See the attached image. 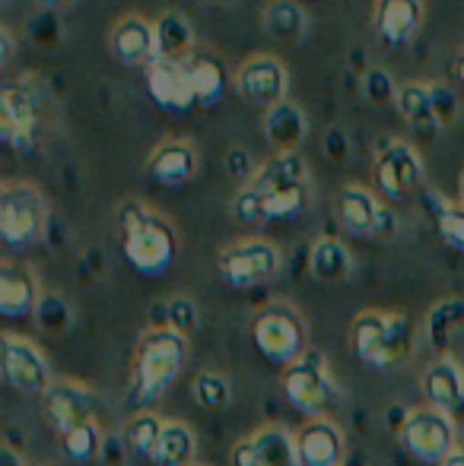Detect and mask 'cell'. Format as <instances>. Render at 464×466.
<instances>
[{"instance_id": "1", "label": "cell", "mask_w": 464, "mask_h": 466, "mask_svg": "<svg viewBox=\"0 0 464 466\" xmlns=\"http://www.w3.org/2000/svg\"><path fill=\"white\" fill-rule=\"evenodd\" d=\"M312 203V172L299 153H273L261 162L254 178L232 197V216L239 222H286L296 219Z\"/></svg>"}, {"instance_id": "2", "label": "cell", "mask_w": 464, "mask_h": 466, "mask_svg": "<svg viewBox=\"0 0 464 466\" xmlns=\"http://www.w3.org/2000/svg\"><path fill=\"white\" fill-rule=\"evenodd\" d=\"M188 362V337L172 327H150L134 350L130 365V390L128 406L134 412L153 410L166 390L175 384Z\"/></svg>"}, {"instance_id": "3", "label": "cell", "mask_w": 464, "mask_h": 466, "mask_svg": "<svg viewBox=\"0 0 464 466\" xmlns=\"http://www.w3.org/2000/svg\"><path fill=\"white\" fill-rule=\"evenodd\" d=\"M118 235L124 258L140 277H162L179 254L175 226L143 200H124L118 207Z\"/></svg>"}, {"instance_id": "4", "label": "cell", "mask_w": 464, "mask_h": 466, "mask_svg": "<svg viewBox=\"0 0 464 466\" xmlns=\"http://www.w3.org/2000/svg\"><path fill=\"white\" fill-rule=\"evenodd\" d=\"M417 324L404 311L366 308L350 320V352L376 371H395L414 356Z\"/></svg>"}, {"instance_id": "5", "label": "cell", "mask_w": 464, "mask_h": 466, "mask_svg": "<svg viewBox=\"0 0 464 466\" xmlns=\"http://www.w3.org/2000/svg\"><path fill=\"white\" fill-rule=\"evenodd\" d=\"M252 343L271 365H293L309 352V324L290 301H267L252 320Z\"/></svg>"}, {"instance_id": "6", "label": "cell", "mask_w": 464, "mask_h": 466, "mask_svg": "<svg viewBox=\"0 0 464 466\" xmlns=\"http://www.w3.org/2000/svg\"><path fill=\"white\" fill-rule=\"evenodd\" d=\"M51 209L45 194L29 181H6L0 187V238L10 248H32L48 232Z\"/></svg>"}, {"instance_id": "7", "label": "cell", "mask_w": 464, "mask_h": 466, "mask_svg": "<svg viewBox=\"0 0 464 466\" xmlns=\"http://www.w3.org/2000/svg\"><path fill=\"white\" fill-rule=\"evenodd\" d=\"M404 451L427 466H442L459 451V422L436 406H414L397 429Z\"/></svg>"}, {"instance_id": "8", "label": "cell", "mask_w": 464, "mask_h": 466, "mask_svg": "<svg viewBox=\"0 0 464 466\" xmlns=\"http://www.w3.org/2000/svg\"><path fill=\"white\" fill-rule=\"evenodd\" d=\"M280 384H284V397L299 412H305V419L325 416L341 400V387H337L335 374H331L328 359L315 350H309L303 359L286 365Z\"/></svg>"}, {"instance_id": "9", "label": "cell", "mask_w": 464, "mask_h": 466, "mask_svg": "<svg viewBox=\"0 0 464 466\" xmlns=\"http://www.w3.org/2000/svg\"><path fill=\"white\" fill-rule=\"evenodd\" d=\"M217 270L230 289L267 286L284 270V254L267 238H239L217 254Z\"/></svg>"}, {"instance_id": "10", "label": "cell", "mask_w": 464, "mask_h": 466, "mask_svg": "<svg viewBox=\"0 0 464 466\" xmlns=\"http://www.w3.org/2000/svg\"><path fill=\"white\" fill-rule=\"evenodd\" d=\"M372 181L388 200H407L423 190V159L410 143L382 140L372 162Z\"/></svg>"}, {"instance_id": "11", "label": "cell", "mask_w": 464, "mask_h": 466, "mask_svg": "<svg viewBox=\"0 0 464 466\" xmlns=\"http://www.w3.org/2000/svg\"><path fill=\"white\" fill-rule=\"evenodd\" d=\"M38 93L32 83L13 80L0 89V140L16 153H29L36 147V130H38Z\"/></svg>"}, {"instance_id": "12", "label": "cell", "mask_w": 464, "mask_h": 466, "mask_svg": "<svg viewBox=\"0 0 464 466\" xmlns=\"http://www.w3.org/2000/svg\"><path fill=\"white\" fill-rule=\"evenodd\" d=\"M42 410L48 425L57 435H67L77 425L99 422L102 400L96 397L93 387L77 384V380H51L48 390L42 393Z\"/></svg>"}, {"instance_id": "13", "label": "cell", "mask_w": 464, "mask_h": 466, "mask_svg": "<svg viewBox=\"0 0 464 466\" xmlns=\"http://www.w3.org/2000/svg\"><path fill=\"white\" fill-rule=\"evenodd\" d=\"M286 86H290V74H286V64L277 55H252L239 64L235 70V89L254 108H273L277 102L286 98Z\"/></svg>"}, {"instance_id": "14", "label": "cell", "mask_w": 464, "mask_h": 466, "mask_svg": "<svg viewBox=\"0 0 464 466\" xmlns=\"http://www.w3.org/2000/svg\"><path fill=\"white\" fill-rule=\"evenodd\" d=\"M4 380L23 397H42L51 384L45 352L19 333H4Z\"/></svg>"}, {"instance_id": "15", "label": "cell", "mask_w": 464, "mask_h": 466, "mask_svg": "<svg viewBox=\"0 0 464 466\" xmlns=\"http://www.w3.org/2000/svg\"><path fill=\"white\" fill-rule=\"evenodd\" d=\"M232 466H299L296 435L284 425H264L235 444Z\"/></svg>"}, {"instance_id": "16", "label": "cell", "mask_w": 464, "mask_h": 466, "mask_svg": "<svg viewBox=\"0 0 464 466\" xmlns=\"http://www.w3.org/2000/svg\"><path fill=\"white\" fill-rule=\"evenodd\" d=\"M299 466H344L347 461V435L328 416H312L296 431Z\"/></svg>"}, {"instance_id": "17", "label": "cell", "mask_w": 464, "mask_h": 466, "mask_svg": "<svg viewBox=\"0 0 464 466\" xmlns=\"http://www.w3.org/2000/svg\"><path fill=\"white\" fill-rule=\"evenodd\" d=\"M423 19H427L423 0H376L372 29H376L382 45H388V48H404V45H410L420 35Z\"/></svg>"}, {"instance_id": "18", "label": "cell", "mask_w": 464, "mask_h": 466, "mask_svg": "<svg viewBox=\"0 0 464 466\" xmlns=\"http://www.w3.org/2000/svg\"><path fill=\"white\" fill-rule=\"evenodd\" d=\"M420 387L429 406L452 416L459 425L464 422V369L452 356H439L436 362H429L423 369Z\"/></svg>"}, {"instance_id": "19", "label": "cell", "mask_w": 464, "mask_h": 466, "mask_svg": "<svg viewBox=\"0 0 464 466\" xmlns=\"http://www.w3.org/2000/svg\"><path fill=\"white\" fill-rule=\"evenodd\" d=\"M147 74V93L160 108L166 111H191L194 93L191 80H188L185 61H169V57H156L153 64L143 67Z\"/></svg>"}, {"instance_id": "20", "label": "cell", "mask_w": 464, "mask_h": 466, "mask_svg": "<svg viewBox=\"0 0 464 466\" xmlns=\"http://www.w3.org/2000/svg\"><path fill=\"white\" fill-rule=\"evenodd\" d=\"M108 48L124 67H147L156 61V29L137 13H128L108 32Z\"/></svg>"}, {"instance_id": "21", "label": "cell", "mask_w": 464, "mask_h": 466, "mask_svg": "<svg viewBox=\"0 0 464 466\" xmlns=\"http://www.w3.org/2000/svg\"><path fill=\"white\" fill-rule=\"evenodd\" d=\"M147 172L162 187H181L198 175V149L185 137H169L150 153Z\"/></svg>"}, {"instance_id": "22", "label": "cell", "mask_w": 464, "mask_h": 466, "mask_svg": "<svg viewBox=\"0 0 464 466\" xmlns=\"http://www.w3.org/2000/svg\"><path fill=\"white\" fill-rule=\"evenodd\" d=\"M38 277L29 264L6 258L0 264V314L4 318H23V314H36L38 308Z\"/></svg>"}, {"instance_id": "23", "label": "cell", "mask_w": 464, "mask_h": 466, "mask_svg": "<svg viewBox=\"0 0 464 466\" xmlns=\"http://www.w3.org/2000/svg\"><path fill=\"white\" fill-rule=\"evenodd\" d=\"M382 203L363 185H344L335 197V216L350 235H363L372 238L378 226V216H382Z\"/></svg>"}, {"instance_id": "24", "label": "cell", "mask_w": 464, "mask_h": 466, "mask_svg": "<svg viewBox=\"0 0 464 466\" xmlns=\"http://www.w3.org/2000/svg\"><path fill=\"white\" fill-rule=\"evenodd\" d=\"M264 134L273 153H299V147L309 140V115L296 102L284 98L264 111Z\"/></svg>"}, {"instance_id": "25", "label": "cell", "mask_w": 464, "mask_h": 466, "mask_svg": "<svg viewBox=\"0 0 464 466\" xmlns=\"http://www.w3.org/2000/svg\"><path fill=\"white\" fill-rule=\"evenodd\" d=\"M188 67V80H191V93H194V108H213V105L223 98L226 93V67L217 55L211 51H194L185 61Z\"/></svg>"}, {"instance_id": "26", "label": "cell", "mask_w": 464, "mask_h": 466, "mask_svg": "<svg viewBox=\"0 0 464 466\" xmlns=\"http://www.w3.org/2000/svg\"><path fill=\"white\" fill-rule=\"evenodd\" d=\"M353 270H356V260L341 238H331V235L315 238L309 251V273L318 282H344L353 277Z\"/></svg>"}, {"instance_id": "27", "label": "cell", "mask_w": 464, "mask_h": 466, "mask_svg": "<svg viewBox=\"0 0 464 466\" xmlns=\"http://www.w3.org/2000/svg\"><path fill=\"white\" fill-rule=\"evenodd\" d=\"M395 108L401 115V121L407 127H414L417 134H436L442 127L439 117L433 111V96H429V80H414V83H404L397 89L395 98Z\"/></svg>"}, {"instance_id": "28", "label": "cell", "mask_w": 464, "mask_h": 466, "mask_svg": "<svg viewBox=\"0 0 464 466\" xmlns=\"http://www.w3.org/2000/svg\"><path fill=\"white\" fill-rule=\"evenodd\" d=\"M261 25L280 42H303L309 32V13L299 0H267L261 10Z\"/></svg>"}, {"instance_id": "29", "label": "cell", "mask_w": 464, "mask_h": 466, "mask_svg": "<svg viewBox=\"0 0 464 466\" xmlns=\"http://www.w3.org/2000/svg\"><path fill=\"white\" fill-rule=\"evenodd\" d=\"M156 29V57H169V61H188L194 55V29L188 23L185 13L166 10L153 23Z\"/></svg>"}, {"instance_id": "30", "label": "cell", "mask_w": 464, "mask_h": 466, "mask_svg": "<svg viewBox=\"0 0 464 466\" xmlns=\"http://www.w3.org/2000/svg\"><path fill=\"white\" fill-rule=\"evenodd\" d=\"M420 194H423V203L429 207V216H433L439 238L446 241L452 251L464 254V203L449 200V197L436 187H423Z\"/></svg>"}, {"instance_id": "31", "label": "cell", "mask_w": 464, "mask_h": 466, "mask_svg": "<svg viewBox=\"0 0 464 466\" xmlns=\"http://www.w3.org/2000/svg\"><path fill=\"white\" fill-rule=\"evenodd\" d=\"M198 454V438H194L191 425L166 419V429L160 435V444L153 451L156 466H191Z\"/></svg>"}, {"instance_id": "32", "label": "cell", "mask_w": 464, "mask_h": 466, "mask_svg": "<svg viewBox=\"0 0 464 466\" xmlns=\"http://www.w3.org/2000/svg\"><path fill=\"white\" fill-rule=\"evenodd\" d=\"M461 330H464V299H442L427 318L429 343L446 352L449 343H452Z\"/></svg>"}, {"instance_id": "33", "label": "cell", "mask_w": 464, "mask_h": 466, "mask_svg": "<svg viewBox=\"0 0 464 466\" xmlns=\"http://www.w3.org/2000/svg\"><path fill=\"white\" fill-rule=\"evenodd\" d=\"M102 448H106V435H102V425L99 422H87V425H77L74 431L61 435V451L70 463L77 466H89L102 457Z\"/></svg>"}, {"instance_id": "34", "label": "cell", "mask_w": 464, "mask_h": 466, "mask_svg": "<svg viewBox=\"0 0 464 466\" xmlns=\"http://www.w3.org/2000/svg\"><path fill=\"white\" fill-rule=\"evenodd\" d=\"M162 429H166V419L156 416V412H150V410H140L128 419V425H124V444H128L137 457L153 461V451H156V444H160Z\"/></svg>"}, {"instance_id": "35", "label": "cell", "mask_w": 464, "mask_h": 466, "mask_svg": "<svg viewBox=\"0 0 464 466\" xmlns=\"http://www.w3.org/2000/svg\"><path fill=\"white\" fill-rule=\"evenodd\" d=\"M191 397H194V403L204 406V410L223 412V410H230V403H232V384L220 371L204 369V371L194 374Z\"/></svg>"}, {"instance_id": "36", "label": "cell", "mask_w": 464, "mask_h": 466, "mask_svg": "<svg viewBox=\"0 0 464 466\" xmlns=\"http://www.w3.org/2000/svg\"><path fill=\"white\" fill-rule=\"evenodd\" d=\"M36 324L42 327L45 333L57 337V333H67L70 324H74V311L70 305L61 299V295H42L36 308Z\"/></svg>"}, {"instance_id": "37", "label": "cell", "mask_w": 464, "mask_h": 466, "mask_svg": "<svg viewBox=\"0 0 464 466\" xmlns=\"http://www.w3.org/2000/svg\"><path fill=\"white\" fill-rule=\"evenodd\" d=\"M166 324L172 327V330L191 337L201 327V311H198V305H194V299H188V295H172V299L166 301Z\"/></svg>"}, {"instance_id": "38", "label": "cell", "mask_w": 464, "mask_h": 466, "mask_svg": "<svg viewBox=\"0 0 464 466\" xmlns=\"http://www.w3.org/2000/svg\"><path fill=\"white\" fill-rule=\"evenodd\" d=\"M397 89H401V86H395V80H391L388 70H382V67L366 70V76H363V96H366V102H369V105L382 108V105L395 102Z\"/></svg>"}, {"instance_id": "39", "label": "cell", "mask_w": 464, "mask_h": 466, "mask_svg": "<svg viewBox=\"0 0 464 466\" xmlns=\"http://www.w3.org/2000/svg\"><path fill=\"white\" fill-rule=\"evenodd\" d=\"M429 96H433V111H436V117H439V124L449 127V124L459 117V93H455V86L429 80Z\"/></svg>"}, {"instance_id": "40", "label": "cell", "mask_w": 464, "mask_h": 466, "mask_svg": "<svg viewBox=\"0 0 464 466\" xmlns=\"http://www.w3.org/2000/svg\"><path fill=\"white\" fill-rule=\"evenodd\" d=\"M226 172H230V178L239 181V187H242V185H248V181L254 178L258 166H254V159L248 156V149L232 147L230 153H226Z\"/></svg>"}, {"instance_id": "41", "label": "cell", "mask_w": 464, "mask_h": 466, "mask_svg": "<svg viewBox=\"0 0 464 466\" xmlns=\"http://www.w3.org/2000/svg\"><path fill=\"white\" fill-rule=\"evenodd\" d=\"M395 235H397V216H395V209L385 207V209H382V216H378V226H376V235H372V238L391 241Z\"/></svg>"}, {"instance_id": "42", "label": "cell", "mask_w": 464, "mask_h": 466, "mask_svg": "<svg viewBox=\"0 0 464 466\" xmlns=\"http://www.w3.org/2000/svg\"><path fill=\"white\" fill-rule=\"evenodd\" d=\"M325 149H328L331 159L344 162L347 159V137H344V130H328V137H325Z\"/></svg>"}, {"instance_id": "43", "label": "cell", "mask_w": 464, "mask_h": 466, "mask_svg": "<svg viewBox=\"0 0 464 466\" xmlns=\"http://www.w3.org/2000/svg\"><path fill=\"white\" fill-rule=\"evenodd\" d=\"M0 466H26V461L19 451H13L10 444H4V451H0Z\"/></svg>"}, {"instance_id": "44", "label": "cell", "mask_w": 464, "mask_h": 466, "mask_svg": "<svg viewBox=\"0 0 464 466\" xmlns=\"http://www.w3.org/2000/svg\"><path fill=\"white\" fill-rule=\"evenodd\" d=\"M13 57V35H10V29H0V61H10Z\"/></svg>"}, {"instance_id": "45", "label": "cell", "mask_w": 464, "mask_h": 466, "mask_svg": "<svg viewBox=\"0 0 464 466\" xmlns=\"http://www.w3.org/2000/svg\"><path fill=\"white\" fill-rule=\"evenodd\" d=\"M452 76H455V83H459V89H464V51L459 57H455V64H452Z\"/></svg>"}, {"instance_id": "46", "label": "cell", "mask_w": 464, "mask_h": 466, "mask_svg": "<svg viewBox=\"0 0 464 466\" xmlns=\"http://www.w3.org/2000/svg\"><path fill=\"white\" fill-rule=\"evenodd\" d=\"M42 10H48V13H55V10H64L67 4H74V0H36Z\"/></svg>"}, {"instance_id": "47", "label": "cell", "mask_w": 464, "mask_h": 466, "mask_svg": "<svg viewBox=\"0 0 464 466\" xmlns=\"http://www.w3.org/2000/svg\"><path fill=\"white\" fill-rule=\"evenodd\" d=\"M442 466H464V444H459V451H455V454L449 457V461L442 463Z\"/></svg>"}, {"instance_id": "48", "label": "cell", "mask_w": 464, "mask_h": 466, "mask_svg": "<svg viewBox=\"0 0 464 466\" xmlns=\"http://www.w3.org/2000/svg\"><path fill=\"white\" fill-rule=\"evenodd\" d=\"M194 4H207V6H223V4H230V0H194Z\"/></svg>"}, {"instance_id": "49", "label": "cell", "mask_w": 464, "mask_h": 466, "mask_svg": "<svg viewBox=\"0 0 464 466\" xmlns=\"http://www.w3.org/2000/svg\"><path fill=\"white\" fill-rule=\"evenodd\" d=\"M459 194H461V203H464V168H461V181H459Z\"/></svg>"}, {"instance_id": "50", "label": "cell", "mask_w": 464, "mask_h": 466, "mask_svg": "<svg viewBox=\"0 0 464 466\" xmlns=\"http://www.w3.org/2000/svg\"><path fill=\"white\" fill-rule=\"evenodd\" d=\"M45 466H57V463H45Z\"/></svg>"}, {"instance_id": "51", "label": "cell", "mask_w": 464, "mask_h": 466, "mask_svg": "<svg viewBox=\"0 0 464 466\" xmlns=\"http://www.w3.org/2000/svg\"><path fill=\"white\" fill-rule=\"evenodd\" d=\"M191 466H204V463H191Z\"/></svg>"}]
</instances>
